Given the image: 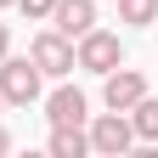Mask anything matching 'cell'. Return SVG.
<instances>
[{"instance_id":"cell-1","label":"cell","mask_w":158,"mask_h":158,"mask_svg":"<svg viewBox=\"0 0 158 158\" xmlns=\"http://www.w3.org/2000/svg\"><path fill=\"white\" fill-rule=\"evenodd\" d=\"M40 73L34 68V56H0V102H17V107H28V102H40Z\"/></svg>"},{"instance_id":"cell-3","label":"cell","mask_w":158,"mask_h":158,"mask_svg":"<svg viewBox=\"0 0 158 158\" xmlns=\"http://www.w3.org/2000/svg\"><path fill=\"white\" fill-rule=\"evenodd\" d=\"M90 152H102V158H118V152H130V141H135V130H130V113H96L90 118Z\"/></svg>"},{"instance_id":"cell-4","label":"cell","mask_w":158,"mask_h":158,"mask_svg":"<svg viewBox=\"0 0 158 158\" xmlns=\"http://www.w3.org/2000/svg\"><path fill=\"white\" fill-rule=\"evenodd\" d=\"M28 56H34V68H40V73H51V79H68V73H73V40H68V34H56V28L34 34Z\"/></svg>"},{"instance_id":"cell-12","label":"cell","mask_w":158,"mask_h":158,"mask_svg":"<svg viewBox=\"0 0 158 158\" xmlns=\"http://www.w3.org/2000/svg\"><path fill=\"white\" fill-rule=\"evenodd\" d=\"M6 51H11V28L0 23V56H6Z\"/></svg>"},{"instance_id":"cell-14","label":"cell","mask_w":158,"mask_h":158,"mask_svg":"<svg viewBox=\"0 0 158 158\" xmlns=\"http://www.w3.org/2000/svg\"><path fill=\"white\" fill-rule=\"evenodd\" d=\"M0 6H11V0H0Z\"/></svg>"},{"instance_id":"cell-2","label":"cell","mask_w":158,"mask_h":158,"mask_svg":"<svg viewBox=\"0 0 158 158\" xmlns=\"http://www.w3.org/2000/svg\"><path fill=\"white\" fill-rule=\"evenodd\" d=\"M118 62H124L118 34H107V28H85V34H79V45H73V68H85V73H113Z\"/></svg>"},{"instance_id":"cell-8","label":"cell","mask_w":158,"mask_h":158,"mask_svg":"<svg viewBox=\"0 0 158 158\" xmlns=\"http://www.w3.org/2000/svg\"><path fill=\"white\" fill-rule=\"evenodd\" d=\"M85 152H90V135L79 124L73 130H51V158H85Z\"/></svg>"},{"instance_id":"cell-13","label":"cell","mask_w":158,"mask_h":158,"mask_svg":"<svg viewBox=\"0 0 158 158\" xmlns=\"http://www.w3.org/2000/svg\"><path fill=\"white\" fill-rule=\"evenodd\" d=\"M0 152H11V135H6V130H0Z\"/></svg>"},{"instance_id":"cell-6","label":"cell","mask_w":158,"mask_h":158,"mask_svg":"<svg viewBox=\"0 0 158 158\" xmlns=\"http://www.w3.org/2000/svg\"><path fill=\"white\" fill-rule=\"evenodd\" d=\"M45 118H51V130H73V124H85V90H73V85H56L45 96Z\"/></svg>"},{"instance_id":"cell-9","label":"cell","mask_w":158,"mask_h":158,"mask_svg":"<svg viewBox=\"0 0 158 158\" xmlns=\"http://www.w3.org/2000/svg\"><path fill=\"white\" fill-rule=\"evenodd\" d=\"M130 130L141 135V141H158V102L152 96H141V102L130 107Z\"/></svg>"},{"instance_id":"cell-7","label":"cell","mask_w":158,"mask_h":158,"mask_svg":"<svg viewBox=\"0 0 158 158\" xmlns=\"http://www.w3.org/2000/svg\"><path fill=\"white\" fill-rule=\"evenodd\" d=\"M51 23H56V34L79 40L85 28H96V0H56V6H51Z\"/></svg>"},{"instance_id":"cell-11","label":"cell","mask_w":158,"mask_h":158,"mask_svg":"<svg viewBox=\"0 0 158 158\" xmlns=\"http://www.w3.org/2000/svg\"><path fill=\"white\" fill-rule=\"evenodd\" d=\"M11 6H17V11H23V17H28V23H45V17H51V6H56V0H11Z\"/></svg>"},{"instance_id":"cell-5","label":"cell","mask_w":158,"mask_h":158,"mask_svg":"<svg viewBox=\"0 0 158 158\" xmlns=\"http://www.w3.org/2000/svg\"><path fill=\"white\" fill-rule=\"evenodd\" d=\"M102 79H107V85H102V102H107L113 113H130V107L147 96V79L135 73V68H124V62H118L113 73H102Z\"/></svg>"},{"instance_id":"cell-10","label":"cell","mask_w":158,"mask_h":158,"mask_svg":"<svg viewBox=\"0 0 158 158\" xmlns=\"http://www.w3.org/2000/svg\"><path fill=\"white\" fill-rule=\"evenodd\" d=\"M118 23H130V28H152V23H158V0H118Z\"/></svg>"}]
</instances>
